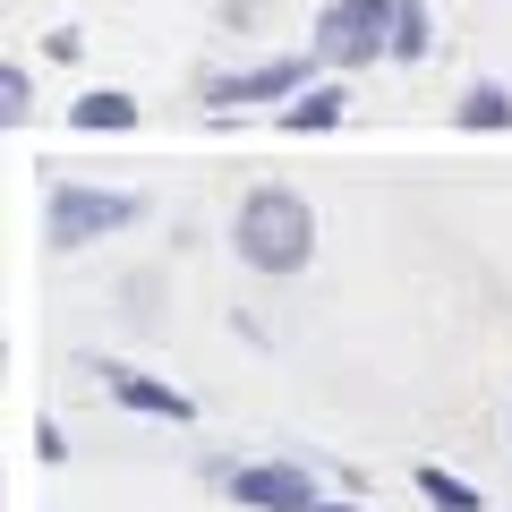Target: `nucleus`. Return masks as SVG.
I'll list each match as a JSON object with an SVG mask.
<instances>
[{
    "mask_svg": "<svg viewBox=\"0 0 512 512\" xmlns=\"http://www.w3.org/2000/svg\"><path fill=\"white\" fill-rule=\"evenodd\" d=\"M231 248H239L248 274H274V282L308 274V256H316V205L299 197V188H248L239 214H231Z\"/></svg>",
    "mask_w": 512,
    "mask_h": 512,
    "instance_id": "nucleus-1",
    "label": "nucleus"
},
{
    "mask_svg": "<svg viewBox=\"0 0 512 512\" xmlns=\"http://www.w3.org/2000/svg\"><path fill=\"white\" fill-rule=\"evenodd\" d=\"M146 222V197L137 188H86V180H60L52 197H43V239H52L60 256L69 248H94V239H120Z\"/></svg>",
    "mask_w": 512,
    "mask_h": 512,
    "instance_id": "nucleus-2",
    "label": "nucleus"
},
{
    "mask_svg": "<svg viewBox=\"0 0 512 512\" xmlns=\"http://www.w3.org/2000/svg\"><path fill=\"white\" fill-rule=\"evenodd\" d=\"M316 69H376L393 60V0H325L308 18Z\"/></svg>",
    "mask_w": 512,
    "mask_h": 512,
    "instance_id": "nucleus-3",
    "label": "nucleus"
},
{
    "mask_svg": "<svg viewBox=\"0 0 512 512\" xmlns=\"http://www.w3.org/2000/svg\"><path fill=\"white\" fill-rule=\"evenodd\" d=\"M316 52H274V60H248V69H222L205 77V103L214 111H239V103H291L299 86H316Z\"/></svg>",
    "mask_w": 512,
    "mask_h": 512,
    "instance_id": "nucleus-4",
    "label": "nucleus"
},
{
    "mask_svg": "<svg viewBox=\"0 0 512 512\" xmlns=\"http://www.w3.org/2000/svg\"><path fill=\"white\" fill-rule=\"evenodd\" d=\"M222 487H231L239 512H316L325 504V487L299 461H239V470H222Z\"/></svg>",
    "mask_w": 512,
    "mask_h": 512,
    "instance_id": "nucleus-5",
    "label": "nucleus"
},
{
    "mask_svg": "<svg viewBox=\"0 0 512 512\" xmlns=\"http://www.w3.org/2000/svg\"><path fill=\"white\" fill-rule=\"evenodd\" d=\"M94 376H103V393H111L120 410H137V419H163V427H188V419H197V402H188L180 384L146 376V367H128V359H103Z\"/></svg>",
    "mask_w": 512,
    "mask_h": 512,
    "instance_id": "nucleus-6",
    "label": "nucleus"
},
{
    "mask_svg": "<svg viewBox=\"0 0 512 512\" xmlns=\"http://www.w3.org/2000/svg\"><path fill=\"white\" fill-rule=\"evenodd\" d=\"M342 120H350V94H342V86H325V77H316V86H299L291 103L274 111L282 137H325V128H342Z\"/></svg>",
    "mask_w": 512,
    "mask_h": 512,
    "instance_id": "nucleus-7",
    "label": "nucleus"
},
{
    "mask_svg": "<svg viewBox=\"0 0 512 512\" xmlns=\"http://www.w3.org/2000/svg\"><path fill=\"white\" fill-rule=\"evenodd\" d=\"M453 128H470V137H504L512 128V86L504 77H470L453 103Z\"/></svg>",
    "mask_w": 512,
    "mask_h": 512,
    "instance_id": "nucleus-8",
    "label": "nucleus"
},
{
    "mask_svg": "<svg viewBox=\"0 0 512 512\" xmlns=\"http://www.w3.org/2000/svg\"><path fill=\"white\" fill-rule=\"evenodd\" d=\"M146 111H137V94H120V86H94V94H77L69 103V128L77 137H120V128H137Z\"/></svg>",
    "mask_w": 512,
    "mask_h": 512,
    "instance_id": "nucleus-9",
    "label": "nucleus"
},
{
    "mask_svg": "<svg viewBox=\"0 0 512 512\" xmlns=\"http://www.w3.org/2000/svg\"><path fill=\"white\" fill-rule=\"evenodd\" d=\"M419 495H427L436 512H487V495H478L461 470H444V461H419Z\"/></svg>",
    "mask_w": 512,
    "mask_h": 512,
    "instance_id": "nucleus-10",
    "label": "nucleus"
},
{
    "mask_svg": "<svg viewBox=\"0 0 512 512\" xmlns=\"http://www.w3.org/2000/svg\"><path fill=\"white\" fill-rule=\"evenodd\" d=\"M427 52H436V26H427V0H393V60H402V69H419Z\"/></svg>",
    "mask_w": 512,
    "mask_h": 512,
    "instance_id": "nucleus-11",
    "label": "nucleus"
},
{
    "mask_svg": "<svg viewBox=\"0 0 512 512\" xmlns=\"http://www.w3.org/2000/svg\"><path fill=\"white\" fill-rule=\"evenodd\" d=\"M35 120V77H26V60H9L0 69V128H26Z\"/></svg>",
    "mask_w": 512,
    "mask_h": 512,
    "instance_id": "nucleus-12",
    "label": "nucleus"
},
{
    "mask_svg": "<svg viewBox=\"0 0 512 512\" xmlns=\"http://www.w3.org/2000/svg\"><path fill=\"white\" fill-rule=\"evenodd\" d=\"M316 512H367V504H350V495H325V504H316Z\"/></svg>",
    "mask_w": 512,
    "mask_h": 512,
    "instance_id": "nucleus-13",
    "label": "nucleus"
},
{
    "mask_svg": "<svg viewBox=\"0 0 512 512\" xmlns=\"http://www.w3.org/2000/svg\"><path fill=\"white\" fill-rule=\"evenodd\" d=\"M504 436H512V419H504Z\"/></svg>",
    "mask_w": 512,
    "mask_h": 512,
    "instance_id": "nucleus-14",
    "label": "nucleus"
}]
</instances>
